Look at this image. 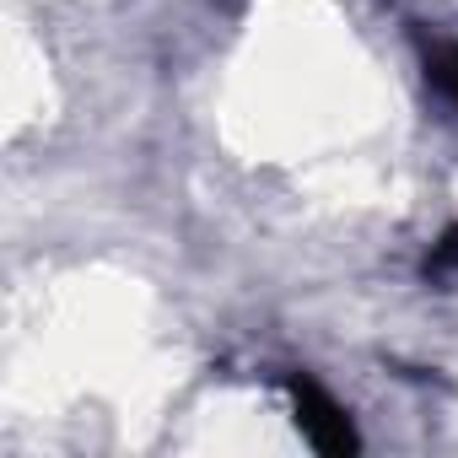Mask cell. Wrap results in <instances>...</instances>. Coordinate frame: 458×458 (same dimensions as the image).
Instances as JSON below:
<instances>
[{"label":"cell","instance_id":"obj_1","mask_svg":"<svg viewBox=\"0 0 458 458\" xmlns=\"http://www.w3.org/2000/svg\"><path fill=\"white\" fill-rule=\"evenodd\" d=\"M286 394H292V410H297L302 437H308L318 453H329V458L361 453V437H356V426H351V410H345L329 388H318L313 377L292 372V377H286Z\"/></svg>","mask_w":458,"mask_h":458},{"label":"cell","instance_id":"obj_2","mask_svg":"<svg viewBox=\"0 0 458 458\" xmlns=\"http://www.w3.org/2000/svg\"><path fill=\"white\" fill-rule=\"evenodd\" d=\"M426 76H431V81H437V87H442L453 103H458V44H447V49H431V55H426Z\"/></svg>","mask_w":458,"mask_h":458},{"label":"cell","instance_id":"obj_3","mask_svg":"<svg viewBox=\"0 0 458 458\" xmlns=\"http://www.w3.org/2000/svg\"><path fill=\"white\" fill-rule=\"evenodd\" d=\"M447 270H458V226H447L442 243L426 254V276H447Z\"/></svg>","mask_w":458,"mask_h":458}]
</instances>
